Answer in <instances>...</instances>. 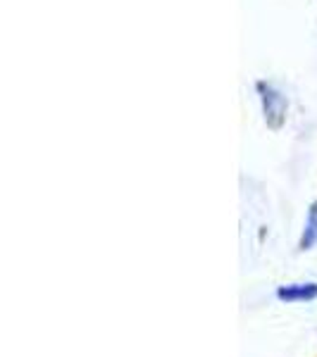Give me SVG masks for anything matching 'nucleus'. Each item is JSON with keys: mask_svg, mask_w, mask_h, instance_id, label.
<instances>
[{"mask_svg": "<svg viewBox=\"0 0 317 357\" xmlns=\"http://www.w3.org/2000/svg\"><path fill=\"white\" fill-rule=\"evenodd\" d=\"M274 298L284 305H301L317 301V281H298V284L277 286Z\"/></svg>", "mask_w": 317, "mask_h": 357, "instance_id": "f03ea898", "label": "nucleus"}, {"mask_svg": "<svg viewBox=\"0 0 317 357\" xmlns=\"http://www.w3.org/2000/svg\"><path fill=\"white\" fill-rule=\"evenodd\" d=\"M317 245V200L308 205V212H305V222H303V231L301 238H298V250L308 252Z\"/></svg>", "mask_w": 317, "mask_h": 357, "instance_id": "7ed1b4c3", "label": "nucleus"}, {"mask_svg": "<svg viewBox=\"0 0 317 357\" xmlns=\"http://www.w3.org/2000/svg\"><path fill=\"white\" fill-rule=\"evenodd\" d=\"M256 91H258V98H260L265 124L272 131H279L286 122V112H289V100H286V96L270 82H258Z\"/></svg>", "mask_w": 317, "mask_h": 357, "instance_id": "f257e3e1", "label": "nucleus"}]
</instances>
